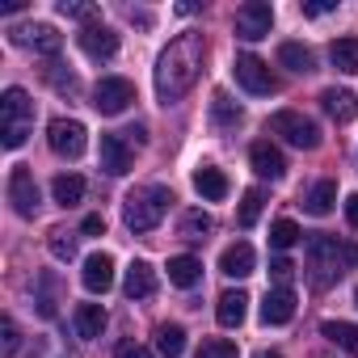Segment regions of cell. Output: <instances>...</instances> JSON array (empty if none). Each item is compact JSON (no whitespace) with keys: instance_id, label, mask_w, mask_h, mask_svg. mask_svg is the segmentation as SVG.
<instances>
[{"instance_id":"obj_22","label":"cell","mask_w":358,"mask_h":358,"mask_svg":"<svg viewBox=\"0 0 358 358\" xmlns=\"http://www.w3.org/2000/svg\"><path fill=\"white\" fill-rule=\"evenodd\" d=\"M76 337H85V341H93V337H101V329H106V308L101 303H76Z\"/></svg>"},{"instance_id":"obj_11","label":"cell","mask_w":358,"mask_h":358,"mask_svg":"<svg viewBox=\"0 0 358 358\" xmlns=\"http://www.w3.org/2000/svg\"><path fill=\"white\" fill-rule=\"evenodd\" d=\"M97 156H101V169L106 173H114V177H122V173H131V160H135V143L118 131V135H101V148H97Z\"/></svg>"},{"instance_id":"obj_39","label":"cell","mask_w":358,"mask_h":358,"mask_svg":"<svg viewBox=\"0 0 358 358\" xmlns=\"http://www.w3.org/2000/svg\"><path fill=\"white\" fill-rule=\"evenodd\" d=\"M291 274H295V266H291L287 257H274V262H270V278H274V282H282V287H287V282H291Z\"/></svg>"},{"instance_id":"obj_6","label":"cell","mask_w":358,"mask_h":358,"mask_svg":"<svg viewBox=\"0 0 358 358\" xmlns=\"http://www.w3.org/2000/svg\"><path fill=\"white\" fill-rule=\"evenodd\" d=\"M47 143H51L55 156L76 160V156L89 148V131H85V122H76V118H55V122L47 127Z\"/></svg>"},{"instance_id":"obj_36","label":"cell","mask_w":358,"mask_h":358,"mask_svg":"<svg viewBox=\"0 0 358 358\" xmlns=\"http://www.w3.org/2000/svg\"><path fill=\"white\" fill-rule=\"evenodd\" d=\"M51 257H59V262H72L76 257V236H68V232H51Z\"/></svg>"},{"instance_id":"obj_24","label":"cell","mask_w":358,"mask_h":358,"mask_svg":"<svg viewBox=\"0 0 358 358\" xmlns=\"http://www.w3.org/2000/svg\"><path fill=\"white\" fill-rule=\"evenodd\" d=\"M199 278H203V262L199 257H190V253L169 257V282L173 287H194Z\"/></svg>"},{"instance_id":"obj_2","label":"cell","mask_w":358,"mask_h":358,"mask_svg":"<svg viewBox=\"0 0 358 358\" xmlns=\"http://www.w3.org/2000/svg\"><path fill=\"white\" fill-rule=\"evenodd\" d=\"M354 262H358V249L354 245H345L337 236H324V232H312L308 236V274H312L316 287L337 282Z\"/></svg>"},{"instance_id":"obj_8","label":"cell","mask_w":358,"mask_h":358,"mask_svg":"<svg viewBox=\"0 0 358 358\" xmlns=\"http://www.w3.org/2000/svg\"><path fill=\"white\" fill-rule=\"evenodd\" d=\"M270 26H274V5H266V0H245L236 9V38L257 43L270 34Z\"/></svg>"},{"instance_id":"obj_10","label":"cell","mask_w":358,"mask_h":358,"mask_svg":"<svg viewBox=\"0 0 358 358\" xmlns=\"http://www.w3.org/2000/svg\"><path fill=\"white\" fill-rule=\"evenodd\" d=\"M9 203H13V211L22 220H34V211H38V182H34V173L26 164H17L9 173Z\"/></svg>"},{"instance_id":"obj_1","label":"cell","mask_w":358,"mask_h":358,"mask_svg":"<svg viewBox=\"0 0 358 358\" xmlns=\"http://www.w3.org/2000/svg\"><path fill=\"white\" fill-rule=\"evenodd\" d=\"M203 55H207L203 34H177L160 51V59H156V97H160V106L182 101L194 89V80L203 72Z\"/></svg>"},{"instance_id":"obj_15","label":"cell","mask_w":358,"mask_h":358,"mask_svg":"<svg viewBox=\"0 0 358 358\" xmlns=\"http://www.w3.org/2000/svg\"><path fill=\"white\" fill-rule=\"evenodd\" d=\"M13 43L30 47L38 55H59V47H64V38L55 34V26H22V30H13Z\"/></svg>"},{"instance_id":"obj_42","label":"cell","mask_w":358,"mask_h":358,"mask_svg":"<svg viewBox=\"0 0 358 358\" xmlns=\"http://www.w3.org/2000/svg\"><path fill=\"white\" fill-rule=\"evenodd\" d=\"M80 232H85V236H101V232H106V220H101V215H85Z\"/></svg>"},{"instance_id":"obj_4","label":"cell","mask_w":358,"mask_h":358,"mask_svg":"<svg viewBox=\"0 0 358 358\" xmlns=\"http://www.w3.org/2000/svg\"><path fill=\"white\" fill-rule=\"evenodd\" d=\"M34 131V101H30V93L26 89H5V97H0V143H5L9 152L13 148H22L26 143V135Z\"/></svg>"},{"instance_id":"obj_43","label":"cell","mask_w":358,"mask_h":358,"mask_svg":"<svg viewBox=\"0 0 358 358\" xmlns=\"http://www.w3.org/2000/svg\"><path fill=\"white\" fill-rule=\"evenodd\" d=\"M345 220L358 228V194H350V199H345Z\"/></svg>"},{"instance_id":"obj_34","label":"cell","mask_w":358,"mask_h":358,"mask_svg":"<svg viewBox=\"0 0 358 358\" xmlns=\"http://www.w3.org/2000/svg\"><path fill=\"white\" fill-rule=\"evenodd\" d=\"M194 358H241V350L232 345V341H224V337H211V341H203L199 345V354Z\"/></svg>"},{"instance_id":"obj_33","label":"cell","mask_w":358,"mask_h":358,"mask_svg":"<svg viewBox=\"0 0 358 358\" xmlns=\"http://www.w3.org/2000/svg\"><path fill=\"white\" fill-rule=\"evenodd\" d=\"M207 232H211V215H207V211H186L182 236H186V241H207Z\"/></svg>"},{"instance_id":"obj_18","label":"cell","mask_w":358,"mask_h":358,"mask_svg":"<svg viewBox=\"0 0 358 358\" xmlns=\"http://www.w3.org/2000/svg\"><path fill=\"white\" fill-rule=\"evenodd\" d=\"M320 106H324V114L333 118V122H354L358 118V97H354V89H324L320 93Z\"/></svg>"},{"instance_id":"obj_37","label":"cell","mask_w":358,"mask_h":358,"mask_svg":"<svg viewBox=\"0 0 358 358\" xmlns=\"http://www.w3.org/2000/svg\"><path fill=\"white\" fill-rule=\"evenodd\" d=\"M59 13H64V17H80V22H89V26H93V17H97V5H85V0H64V5H59Z\"/></svg>"},{"instance_id":"obj_32","label":"cell","mask_w":358,"mask_h":358,"mask_svg":"<svg viewBox=\"0 0 358 358\" xmlns=\"http://www.w3.org/2000/svg\"><path fill=\"white\" fill-rule=\"evenodd\" d=\"M299 236H303V232H299L295 220H274V224H270V245H274V249H291Z\"/></svg>"},{"instance_id":"obj_44","label":"cell","mask_w":358,"mask_h":358,"mask_svg":"<svg viewBox=\"0 0 358 358\" xmlns=\"http://www.w3.org/2000/svg\"><path fill=\"white\" fill-rule=\"evenodd\" d=\"M122 135H127L131 143H143V139H148V135H143V127H131V131H122Z\"/></svg>"},{"instance_id":"obj_3","label":"cell","mask_w":358,"mask_h":358,"mask_svg":"<svg viewBox=\"0 0 358 358\" xmlns=\"http://www.w3.org/2000/svg\"><path fill=\"white\" fill-rule=\"evenodd\" d=\"M169 203H173V194H169L164 186H139V190L127 194V203H122V220H127L131 232H152V228H160Z\"/></svg>"},{"instance_id":"obj_14","label":"cell","mask_w":358,"mask_h":358,"mask_svg":"<svg viewBox=\"0 0 358 358\" xmlns=\"http://www.w3.org/2000/svg\"><path fill=\"white\" fill-rule=\"evenodd\" d=\"M249 160H253V173H257V177H270V182H278V177L287 173V156H282L270 139H257V143L249 148Z\"/></svg>"},{"instance_id":"obj_30","label":"cell","mask_w":358,"mask_h":358,"mask_svg":"<svg viewBox=\"0 0 358 358\" xmlns=\"http://www.w3.org/2000/svg\"><path fill=\"white\" fill-rule=\"evenodd\" d=\"M262 190H245V199H241V207H236V224L241 228H253L257 220H262Z\"/></svg>"},{"instance_id":"obj_26","label":"cell","mask_w":358,"mask_h":358,"mask_svg":"<svg viewBox=\"0 0 358 358\" xmlns=\"http://www.w3.org/2000/svg\"><path fill=\"white\" fill-rule=\"evenodd\" d=\"M51 194H55L59 207H76V203L85 199V177H76V173H59L55 182H51Z\"/></svg>"},{"instance_id":"obj_17","label":"cell","mask_w":358,"mask_h":358,"mask_svg":"<svg viewBox=\"0 0 358 358\" xmlns=\"http://www.w3.org/2000/svg\"><path fill=\"white\" fill-rule=\"evenodd\" d=\"M295 316V291L291 287H274L262 299V324H287Z\"/></svg>"},{"instance_id":"obj_23","label":"cell","mask_w":358,"mask_h":358,"mask_svg":"<svg viewBox=\"0 0 358 358\" xmlns=\"http://www.w3.org/2000/svg\"><path fill=\"white\" fill-rule=\"evenodd\" d=\"M320 333H324L337 350H345L350 358H358V324H350V320H324Z\"/></svg>"},{"instance_id":"obj_21","label":"cell","mask_w":358,"mask_h":358,"mask_svg":"<svg viewBox=\"0 0 358 358\" xmlns=\"http://www.w3.org/2000/svg\"><path fill=\"white\" fill-rule=\"evenodd\" d=\"M194 190L207 203H220V199H228V177L215 164H203V169H194Z\"/></svg>"},{"instance_id":"obj_19","label":"cell","mask_w":358,"mask_h":358,"mask_svg":"<svg viewBox=\"0 0 358 358\" xmlns=\"http://www.w3.org/2000/svg\"><path fill=\"white\" fill-rule=\"evenodd\" d=\"M122 291H127V299H152L156 295V270L148 262H131L127 278H122Z\"/></svg>"},{"instance_id":"obj_46","label":"cell","mask_w":358,"mask_h":358,"mask_svg":"<svg viewBox=\"0 0 358 358\" xmlns=\"http://www.w3.org/2000/svg\"><path fill=\"white\" fill-rule=\"evenodd\" d=\"M354 303H358V291H354Z\"/></svg>"},{"instance_id":"obj_5","label":"cell","mask_w":358,"mask_h":358,"mask_svg":"<svg viewBox=\"0 0 358 358\" xmlns=\"http://www.w3.org/2000/svg\"><path fill=\"white\" fill-rule=\"evenodd\" d=\"M270 131L282 135L291 148H303V152L320 148V127H316L308 114H299V110H278V114H270Z\"/></svg>"},{"instance_id":"obj_40","label":"cell","mask_w":358,"mask_h":358,"mask_svg":"<svg viewBox=\"0 0 358 358\" xmlns=\"http://www.w3.org/2000/svg\"><path fill=\"white\" fill-rule=\"evenodd\" d=\"M337 9V0H303V17H324Z\"/></svg>"},{"instance_id":"obj_27","label":"cell","mask_w":358,"mask_h":358,"mask_svg":"<svg viewBox=\"0 0 358 358\" xmlns=\"http://www.w3.org/2000/svg\"><path fill=\"white\" fill-rule=\"evenodd\" d=\"M278 64L291 68V72H299V76H308V72H312V51H308L303 43H282V47H278Z\"/></svg>"},{"instance_id":"obj_38","label":"cell","mask_w":358,"mask_h":358,"mask_svg":"<svg viewBox=\"0 0 358 358\" xmlns=\"http://www.w3.org/2000/svg\"><path fill=\"white\" fill-rule=\"evenodd\" d=\"M55 282H51V274H43V291H38V316H55V291H51Z\"/></svg>"},{"instance_id":"obj_12","label":"cell","mask_w":358,"mask_h":358,"mask_svg":"<svg viewBox=\"0 0 358 358\" xmlns=\"http://www.w3.org/2000/svg\"><path fill=\"white\" fill-rule=\"evenodd\" d=\"M76 43H80V51L89 55V59H114L118 55V34L110 30V26H85L80 34H76Z\"/></svg>"},{"instance_id":"obj_7","label":"cell","mask_w":358,"mask_h":358,"mask_svg":"<svg viewBox=\"0 0 358 358\" xmlns=\"http://www.w3.org/2000/svg\"><path fill=\"white\" fill-rule=\"evenodd\" d=\"M135 101V85L127 76H101L93 89V110L97 114H122Z\"/></svg>"},{"instance_id":"obj_35","label":"cell","mask_w":358,"mask_h":358,"mask_svg":"<svg viewBox=\"0 0 358 358\" xmlns=\"http://www.w3.org/2000/svg\"><path fill=\"white\" fill-rule=\"evenodd\" d=\"M17 341H22V333H17L13 316H5V320H0V358H13L17 354Z\"/></svg>"},{"instance_id":"obj_29","label":"cell","mask_w":358,"mask_h":358,"mask_svg":"<svg viewBox=\"0 0 358 358\" xmlns=\"http://www.w3.org/2000/svg\"><path fill=\"white\" fill-rule=\"evenodd\" d=\"M156 350H160L164 358H182V350H186L182 324H160V329H156Z\"/></svg>"},{"instance_id":"obj_13","label":"cell","mask_w":358,"mask_h":358,"mask_svg":"<svg viewBox=\"0 0 358 358\" xmlns=\"http://www.w3.org/2000/svg\"><path fill=\"white\" fill-rule=\"evenodd\" d=\"M80 282H85V291L106 295V291L114 287V257H110V253H89V257H85V274H80Z\"/></svg>"},{"instance_id":"obj_25","label":"cell","mask_w":358,"mask_h":358,"mask_svg":"<svg viewBox=\"0 0 358 358\" xmlns=\"http://www.w3.org/2000/svg\"><path fill=\"white\" fill-rule=\"evenodd\" d=\"M333 203H337V182H329V177H324V182H316V186L303 194V211H308V215H329Z\"/></svg>"},{"instance_id":"obj_31","label":"cell","mask_w":358,"mask_h":358,"mask_svg":"<svg viewBox=\"0 0 358 358\" xmlns=\"http://www.w3.org/2000/svg\"><path fill=\"white\" fill-rule=\"evenodd\" d=\"M211 114H215L220 127H236V122H241V106H236L228 93H215V97H211Z\"/></svg>"},{"instance_id":"obj_9","label":"cell","mask_w":358,"mask_h":358,"mask_svg":"<svg viewBox=\"0 0 358 358\" xmlns=\"http://www.w3.org/2000/svg\"><path fill=\"white\" fill-rule=\"evenodd\" d=\"M232 72H236V85H241L245 93H253V97L274 93V76H270V64H266V59H257V55H236Z\"/></svg>"},{"instance_id":"obj_45","label":"cell","mask_w":358,"mask_h":358,"mask_svg":"<svg viewBox=\"0 0 358 358\" xmlns=\"http://www.w3.org/2000/svg\"><path fill=\"white\" fill-rule=\"evenodd\" d=\"M257 358H282V354H278V350H270V354H257Z\"/></svg>"},{"instance_id":"obj_28","label":"cell","mask_w":358,"mask_h":358,"mask_svg":"<svg viewBox=\"0 0 358 358\" xmlns=\"http://www.w3.org/2000/svg\"><path fill=\"white\" fill-rule=\"evenodd\" d=\"M329 59H333V68L337 72H358V38H337L333 47H329Z\"/></svg>"},{"instance_id":"obj_41","label":"cell","mask_w":358,"mask_h":358,"mask_svg":"<svg viewBox=\"0 0 358 358\" xmlns=\"http://www.w3.org/2000/svg\"><path fill=\"white\" fill-rule=\"evenodd\" d=\"M114 358H152V350L139 345V341H122V345L114 350Z\"/></svg>"},{"instance_id":"obj_20","label":"cell","mask_w":358,"mask_h":358,"mask_svg":"<svg viewBox=\"0 0 358 358\" xmlns=\"http://www.w3.org/2000/svg\"><path fill=\"white\" fill-rule=\"evenodd\" d=\"M245 312H249V295L245 291H224L220 303H215V320L224 329H241L245 324Z\"/></svg>"},{"instance_id":"obj_16","label":"cell","mask_w":358,"mask_h":358,"mask_svg":"<svg viewBox=\"0 0 358 358\" xmlns=\"http://www.w3.org/2000/svg\"><path fill=\"white\" fill-rule=\"evenodd\" d=\"M253 266H257V253H253L249 241H236V245H228V249L220 253V270H224L228 278H249Z\"/></svg>"}]
</instances>
